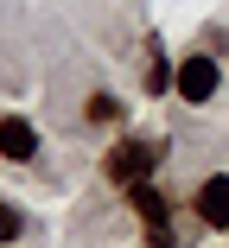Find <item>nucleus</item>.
<instances>
[{
  "mask_svg": "<svg viewBox=\"0 0 229 248\" xmlns=\"http://www.w3.org/2000/svg\"><path fill=\"white\" fill-rule=\"evenodd\" d=\"M159 159H166V140H115V146H108V159H102V172H108V185L134 191V185H147V178H153Z\"/></svg>",
  "mask_w": 229,
  "mask_h": 248,
  "instance_id": "1",
  "label": "nucleus"
},
{
  "mask_svg": "<svg viewBox=\"0 0 229 248\" xmlns=\"http://www.w3.org/2000/svg\"><path fill=\"white\" fill-rule=\"evenodd\" d=\"M172 77H178V70H166V51H159V38H153V45H147V89H153V95H166V89H172Z\"/></svg>",
  "mask_w": 229,
  "mask_h": 248,
  "instance_id": "6",
  "label": "nucleus"
},
{
  "mask_svg": "<svg viewBox=\"0 0 229 248\" xmlns=\"http://www.w3.org/2000/svg\"><path fill=\"white\" fill-rule=\"evenodd\" d=\"M7 242H19V210L0 204V248H7Z\"/></svg>",
  "mask_w": 229,
  "mask_h": 248,
  "instance_id": "8",
  "label": "nucleus"
},
{
  "mask_svg": "<svg viewBox=\"0 0 229 248\" xmlns=\"http://www.w3.org/2000/svg\"><path fill=\"white\" fill-rule=\"evenodd\" d=\"M89 121H121V102L115 95H89Z\"/></svg>",
  "mask_w": 229,
  "mask_h": 248,
  "instance_id": "7",
  "label": "nucleus"
},
{
  "mask_svg": "<svg viewBox=\"0 0 229 248\" xmlns=\"http://www.w3.org/2000/svg\"><path fill=\"white\" fill-rule=\"evenodd\" d=\"M172 89L185 95V102H210V95L223 89V64H216L210 51H198V58H185V64H178V77H172Z\"/></svg>",
  "mask_w": 229,
  "mask_h": 248,
  "instance_id": "2",
  "label": "nucleus"
},
{
  "mask_svg": "<svg viewBox=\"0 0 229 248\" xmlns=\"http://www.w3.org/2000/svg\"><path fill=\"white\" fill-rule=\"evenodd\" d=\"M147 248H172V223L166 229H147Z\"/></svg>",
  "mask_w": 229,
  "mask_h": 248,
  "instance_id": "9",
  "label": "nucleus"
},
{
  "mask_svg": "<svg viewBox=\"0 0 229 248\" xmlns=\"http://www.w3.org/2000/svg\"><path fill=\"white\" fill-rule=\"evenodd\" d=\"M198 217H204L210 229H229V172H210V178L198 185Z\"/></svg>",
  "mask_w": 229,
  "mask_h": 248,
  "instance_id": "3",
  "label": "nucleus"
},
{
  "mask_svg": "<svg viewBox=\"0 0 229 248\" xmlns=\"http://www.w3.org/2000/svg\"><path fill=\"white\" fill-rule=\"evenodd\" d=\"M127 197H134V210H140L147 229H166V223H172V204H166V191H159L153 178H147V185H134Z\"/></svg>",
  "mask_w": 229,
  "mask_h": 248,
  "instance_id": "5",
  "label": "nucleus"
},
{
  "mask_svg": "<svg viewBox=\"0 0 229 248\" xmlns=\"http://www.w3.org/2000/svg\"><path fill=\"white\" fill-rule=\"evenodd\" d=\"M32 153H38V127L19 121V115H7L0 121V159H32Z\"/></svg>",
  "mask_w": 229,
  "mask_h": 248,
  "instance_id": "4",
  "label": "nucleus"
}]
</instances>
